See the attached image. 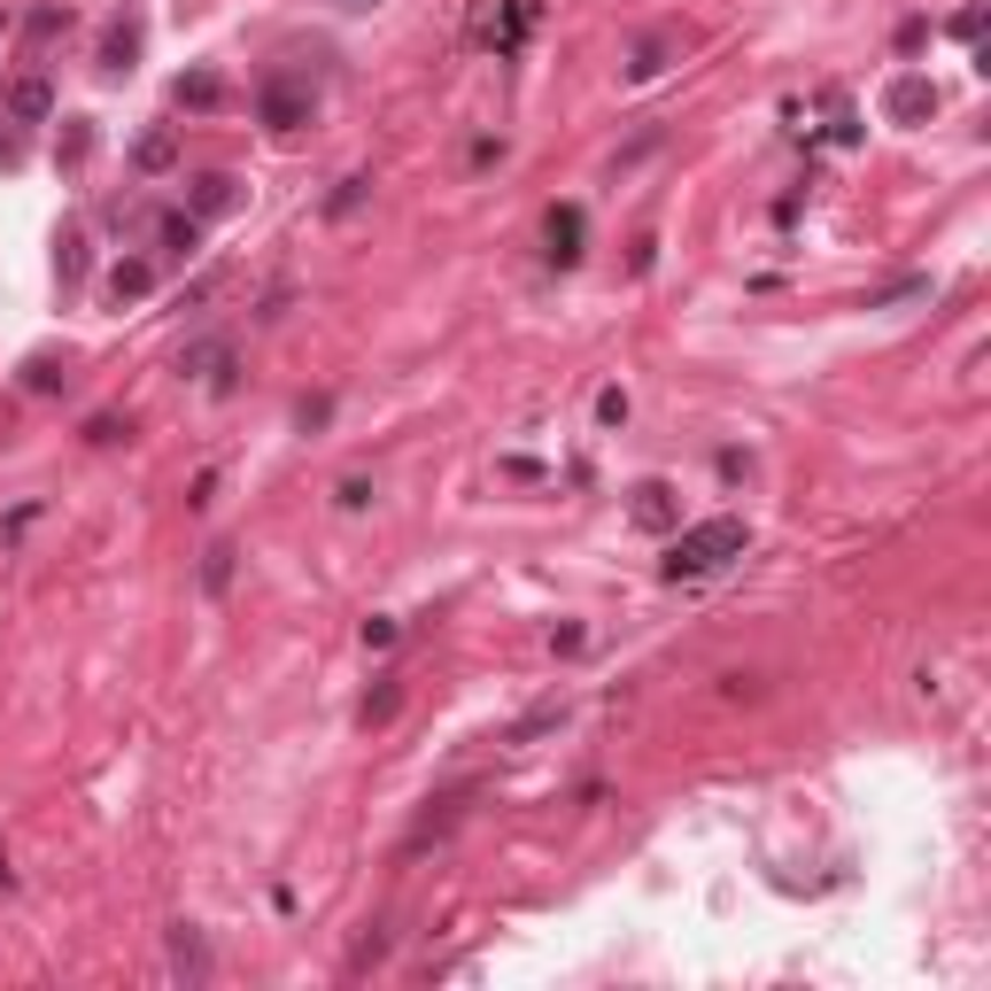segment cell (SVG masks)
I'll return each mask as SVG.
<instances>
[{
    "label": "cell",
    "instance_id": "5",
    "mask_svg": "<svg viewBox=\"0 0 991 991\" xmlns=\"http://www.w3.org/2000/svg\"><path fill=\"white\" fill-rule=\"evenodd\" d=\"M140 62V23H109V39H101V78H125Z\"/></svg>",
    "mask_w": 991,
    "mask_h": 991
},
{
    "label": "cell",
    "instance_id": "17",
    "mask_svg": "<svg viewBox=\"0 0 991 991\" xmlns=\"http://www.w3.org/2000/svg\"><path fill=\"white\" fill-rule=\"evenodd\" d=\"M62 125H70V133H62V164L78 170L86 156H94V125H86V117H62Z\"/></svg>",
    "mask_w": 991,
    "mask_h": 991
},
{
    "label": "cell",
    "instance_id": "3",
    "mask_svg": "<svg viewBox=\"0 0 991 991\" xmlns=\"http://www.w3.org/2000/svg\"><path fill=\"white\" fill-rule=\"evenodd\" d=\"M8 117H16V125H47V117H55V86H47L39 70L16 78V86H8Z\"/></svg>",
    "mask_w": 991,
    "mask_h": 991
},
{
    "label": "cell",
    "instance_id": "7",
    "mask_svg": "<svg viewBox=\"0 0 991 991\" xmlns=\"http://www.w3.org/2000/svg\"><path fill=\"white\" fill-rule=\"evenodd\" d=\"M178 109H194V117L225 109V78H217V70H194V78H178Z\"/></svg>",
    "mask_w": 991,
    "mask_h": 991
},
{
    "label": "cell",
    "instance_id": "2",
    "mask_svg": "<svg viewBox=\"0 0 991 991\" xmlns=\"http://www.w3.org/2000/svg\"><path fill=\"white\" fill-rule=\"evenodd\" d=\"M256 117H264V133H295V125H311V117H318V86L295 78V70H272V78L256 86Z\"/></svg>",
    "mask_w": 991,
    "mask_h": 991
},
{
    "label": "cell",
    "instance_id": "8",
    "mask_svg": "<svg viewBox=\"0 0 991 991\" xmlns=\"http://www.w3.org/2000/svg\"><path fill=\"white\" fill-rule=\"evenodd\" d=\"M225 364H233V349H225V341H194V349L178 356V372H202L209 387H225Z\"/></svg>",
    "mask_w": 991,
    "mask_h": 991
},
{
    "label": "cell",
    "instance_id": "6",
    "mask_svg": "<svg viewBox=\"0 0 991 991\" xmlns=\"http://www.w3.org/2000/svg\"><path fill=\"white\" fill-rule=\"evenodd\" d=\"M233 202H241V178L209 170V178H194V209H186V217H225Z\"/></svg>",
    "mask_w": 991,
    "mask_h": 991
},
{
    "label": "cell",
    "instance_id": "11",
    "mask_svg": "<svg viewBox=\"0 0 991 991\" xmlns=\"http://www.w3.org/2000/svg\"><path fill=\"white\" fill-rule=\"evenodd\" d=\"M148 287H156V272H148V264H117V272H109V303H117V311H125V303H140Z\"/></svg>",
    "mask_w": 991,
    "mask_h": 991
},
{
    "label": "cell",
    "instance_id": "14",
    "mask_svg": "<svg viewBox=\"0 0 991 991\" xmlns=\"http://www.w3.org/2000/svg\"><path fill=\"white\" fill-rule=\"evenodd\" d=\"M194 241H202V217H164L156 225V248L164 256H194Z\"/></svg>",
    "mask_w": 991,
    "mask_h": 991
},
{
    "label": "cell",
    "instance_id": "23",
    "mask_svg": "<svg viewBox=\"0 0 991 991\" xmlns=\"http://www.w3.org/2000/svg\"><path fill=\"white\" fill-rule=\"evenodd\" d=\"M0 164H23V140L16 133H0Z\"/></svg>",
    "mask_w": 991,
    "mask_h": 991
},
{
    "label": "cell",
    "instance_id": "24",
    "mask_svg": "<svg viewBox=\"0 0 991 991\" xmlns=\"http://www.w3.org/2000/svg\"><path fill=\"white\" fill-rule=\"evenodd\" d=\"M341 8H380V0H341Z\"/></svg>",
    "mask_w": 991,
    "mask_h": 991
},
{
    "label": "cell",
    "instance_id": "1",
    "mask_svg": "<svg viewBox=\"0 0 991 991\" xmlns=\"http://www.w3.org/2000/svg\"><path fill=\"white\" fill-rule=\"evenodd\" d=\"M744 542H752V534H744V519H697L689 534H674V542H666V581H697V573L728 566Z\"/></svg>",
    "mask_w": 991,
    "mask_h": 991
},
{
    "label": "cell",
    "instance_id": "22",
    "mask_svg": "<svg viewBox=\"0 0 991 991\" xmlns=\"http://www.w3.org/2000/svg\"><path fill=\"white\" fill-rule=\"evenodd\" d=\"M372 503V481H341V511H364Z\"/></svg>",
    "mask_w": 991,
    "mask_h": 991
},
{
    "label": "cell",
    "instance_id": "10",
    "mask_svg": "<svg viewBox=\"0 0 991 991\" xmlns=\"http://www.w3.org/2000/svg\"><path fill=\"white\" fill-rule=\"evenodd\" d=\"M581 256V209H550V264Z\"/></svg>",
    "mask_w": 991,
    "mask_h": 991
},
{
    "label": "cell",
    "instance_id": "13",
    "mask_svg": "<svg viewBox=\"0 0 991 991\" xmlns=\"http://www.w3.org/2000/svg\"><path fill=\"white\" fill-rule=\"evenodd\" d=\"M133 164H140V170H170V164H178V133H170V125H156V133L133 148Z\"/></svg>",
    "mask_w": 991,
    "mask_h": 991
},
{
    "label": "cell",
    "instance_id": "16",
    "mask_svg": "<svg viewBox=\"0 0 991 991\" xmlns=\"http://www.w3.org/2000/svg\"><path fill=\"white\" fill-rule=\"evenodd\" d=\"M202 589H209V597L233 589V542H209V558H202Z\"/></svg>",
    "mask_w": 991,
    "mask_h": 991
},
{
    "label": "cell",
    "instance_id": "4",
    "mask_svg": "<svg viewBox=\"0 0 991 991\" xmlns=\"http://www.w3.org/2000/svg\"><path fill=\"white\" fill-rule=\"evenodd\" d=\"M883 109H891V117H899V125H922V117H930V109H938V86H930V78H899V86H891V101H883Z\"/></svg>",
    "mask_w": 991,
    "mask_h": 991
},
{
    "label": "cell",
    "instance_id": "12",
    "mask_svg": "<svg viewBox=\"0 0 991 991\" xmlns=\"http://www.w3.org/2000/svg\"><path fill=\"white\" fill-rule=\"evenodd\" d=\"M395 705H403V681H395V674H380V689L364 697V713H356V720H364V728H387V720H395Z\"/></svg>",
    "mask_w": 991,
    "mask_h": 991
},
{
    "label": "cell",
    "instance_id": "25",
    "mask_svg": "<svg viewBox=\"0 0 991 991\" xmlns=\"http://www.w3.org/2000/svg\"><path fill=\"white\" fill-rule=\"evenodd\" d=\"M0 31H8V16H0Z\"/></svg>",
    "mask_w": 991,
    "mask_h": 991
},
{
    "label": "cell",
    "instance_id": "15",
    "mask_svg": "<svg viewBox=\"0 0 991 991\" xmlns=\"http://www.w3.org/2000/svg\"><path fill=\"white\" fill-rule=\"evenodd\" d=\"M636 519H644V527H666V519H674V489H666V481H644V489H636Z\"/></svg>",
    "mask_w": 991,
    "mask_h": 991
},
{
    "label": "cell",
    "instance_id": "20",
    "mask_svg": "<svg viewBox=\"0 0 991 991\" xmlns=\"http://www.w3.org/2000/svg\"><path fill=\"white\" fill-rule=\"evenodd\" d=\"M62 23H70V16H62V8H39V16H31V47H47V39H55V31H62Z\"/></svg>",
    "mask_w": 991,
    "mask_h": 991
},
{
    "label": "cell",
    "instance_id": "19",
    "mask_svg": "<svg viewBox=\"0 0 991 991\" xmlns=\"http://www.w3.org/2000/svg\"><path fill=\"white\" fill-rule=\"evenodd\" d=\"M550 720H566V705H542V713H527V720H519V728H511V744H527V736H542V728H550Z\"/></svg>",
    "mask_w": 991,
    "mask_h": 991
},
{
    "label": "cell",
    "instance_id": "9",
    "mask_svg": "<svg viewBox=\"0 0 991 991\" xmlns=\"http://www.w3.org/2000/svg\"><path fill=\"white\" fill-rule=\"evenodd\" d=\"M170 969H178L186 984H209V953H202L194 930H170Z\"/></svg>",
    "mask_w": 991,
    "mask_h": 991
},
{
    "label": "cell",
    "instance_id": "18",
    "mask_svg": "<svg viewBox=\"0 0 991 991\" xmlns=\"http://www.w3.org/2000/svg\"><path fill=\"white\" fill-rule=\"evenodd\" d=\"M55 272H62V279H78V272H86V241H78V233H62V256H55Z\"/></svg>",
    "mask_w": 991,
    "mask_h": 991
},
{
    "label": "cell",
    "instance_id": "21",
    "mask_svg": "<svg viewBox=\"0 0 991 991\" xmlns=\"http://www.w3.org/2000/svg\"><path fill=\"white\" fill-rule=\"evenodd\" d=\"M597 419H605V426H612V419H628V395H620V387H605V395H597Z\"/></svg>",
    "mask_w": 991,
    "mask_h": 991
}]
</instances>
